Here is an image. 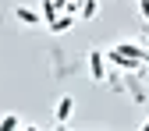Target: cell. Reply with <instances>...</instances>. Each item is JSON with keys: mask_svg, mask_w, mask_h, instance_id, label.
Segmentation results:
<instances>
[{"mask_svg": "<svg viewBox=\"0 0 149 131\" xmlns=\"http://www.w3.org/2000/svg\"><path fill=\"white\" fill-rule=\"evenodd\" d=\"M89 74H92V82H103V74H107V53L103 50L89 53Z\"/></svg>", "mask_w": 149, "mask_h": 131, "instance_id": "cell-1", "label": "cell"}, {"mask_svg": "<svg viewBox=\"0 0 149 131\" xmlns=\"http://www.w3.org/2000/svg\"><path fill=\"white\" fill-rule=\"evenodd\" d=\"M107 60H110V64H117V67H124V71H139V64H142V60L128 57V53H121V50H110V53H107Z\"/></svg>", "mask_w": 149, "mask_h": 131, "instance_id": "cell-2", "label": "cell"}, {"mask_svg": "<svg viewBox=\"0 0 149 131\" xmlns=\"http://www.w3.org/2000/svg\"><path fill=\"white\" fill-rule=\"evenodd\" d=\"M71 25H74V14H71V11H64V14L53 18V21H46V28H50V32H57V35H61V32H68Z\"/></svg>", "mask_w": 149, "mask_h": 131, "instance_id": "cell-3", "label": "cell"}, {"mask_svg": "<svg viewBox=\"0 0 149 131\" xmlns=\"http://www.w3.org/2000/svg\"><path fill=\"white\" fill-rule=\"evenodd\" d=\"M71 110H74V99H71V96H61V103H57V114H53V117L64 124V121L71 117Z\"/></svg>", "mask_w": 149, "mask_h": 131, "instance_id": "cell-4", "label": "cell"}, {"mask_svg": "<svg viewBox=\"0 0 149 131\" xmlns=\"http://www.w3.org/2000/svg\"><path fill=\"white\" fill-rule=\"evenodd\" d=\"M14 14H18V21H25V25H39V21H43V14H36V11H29V7H18Z\"/></svg>", "mask_w": 149, "mask_h": 131, "instance_id": "cell-5", "label": "cell"}, {"mask_svg": "<svg viewBox=\"0 0 149 131\" xmlns=\"http://www.w3.org/2000/svg\"><path fill=\"white\" fill-rule=\"evenodd\" d=\"M57 0H43V7H39V14H43V21H53V18H57Z\"/></svg>", "mask_w": 149, "mask_h": 131, "instance_id": "cell-6", "label": "cell"}, {"mask_svg": "<svg viewBox=\"0 0 149 131\" xmlns=\"http://www.w3.org/2000/svg\"><path fill=\"white\" fill-rule=\"evenodd\" d=\"M117 50H121V53H128V57H135V60H142V53H146V46H135V43H121Z\"/></svg>", "mask_w": 149, "mask_h": 131, "instance_id": "cell-7", "label": "cell"}, {"mask_svg": "<svg viewBox=\"0 0 149 131\" xmlns=\"http://www.w3.org/2000/svg\"><path fill=\"white\" fill-rule=\"evenodd\" d=\"M14 128H22V121H18L14 114H7L4 121H0V131H14Z\"/></svg>", "mask_w": 149, "mask_h": 131, "instance_id": "cell-8", "label": "cell"}, {"mask_svg": "<svg viewBox=\"0 0 149 131\" xmlns=\"http://www.w3.org/2000/svg\"><path fill=\"white\" fill-rule=\"evenodd\" d=\"M92 14H96V0H85L82 4V18H92Z\"/></svg>", "mask_w": 149, "mask_h": 131, "instance_id": "cell-9", "label": "cell"}, {"mask_svg": "<svg viewBox=\"0 0 149 131\" xmlns=\"http://www.w3.org/2000/svg\"><path fill=\"white\" fill-rule=\"evenodd\" d=\"M139 11H142V18L149 21V0H139Z\"/></svg>", "mask_w": 149, "mask_h": 131, "instance_id": "cell-10", "label": "cell"}, {"mask_svg": "<svg viewBox=\"0 0 149 131\" xmlns=\"http://www.w3.org/2000/svg\"><path fill=\"white\" fill-rule=\"evenodd\" d=\"M142 64H149V46H146V53H142Z\"/></svg>", "mask_w": 149, "mask_h": 131, "instance_id": "cell-11", "label": "cell"}, {"mask_svg": "<svg viewBox=\"0 0 149 131\" xmlns=\"http://www.w3.org/2000/svg\"><path fill=\"white\" fill-rule=\"evenodd\" d=\"M57 7H68V0H57Z\"/></svg>", "mask_w": 149, "mask_h": 131, "instance_id": "cell-12", "label": "cell"}, {"mask_svg": "<svg viewBox=\"0 0 149 131\" xmlns=\"http://www.w3.org/2000/svg\"><path fill=\"white\" fill-rule=\"evenodd\" d=\"M146 131H149V121H146Z\"/></svg>", "mask_w": 149, "mask_h": 131, "instance_id": "cell-13", "label": "cell"}, {"mask_svg": "<svg viewBox=\"0 0 149 131\" xmlns=\"http://www.w3.org/2000/svg\"><path fill=\"white\" fill-rule=\"evenodd\" d=\"M146 46H149V43H146Z\"/></svg>", "mask_w": 149, "mask_h": 131, "instance_id": "cell-14", "label": "cell"}]
</instances>
